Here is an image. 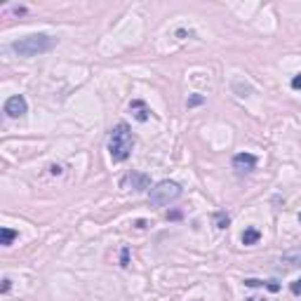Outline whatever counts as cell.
<instances>
[{
	"label": "cell",
	"mask_w": 301,
	"mask_h": 301,
	"mask_svg": "<svg viewBox=\"0 0 301 301\" xmlns=\"http://www.w3.org/2000/svg\"><path fill=\"white\" fill-rule=\"evenodd\" d=\"M134 151V134L127 122H118L108 134V153L113 162H125Z\"/></svg>",
	"instance_id": "6da1fadb"
},
{
	"label": "cell",
	"mask_w": 301,
	"mask_h": 301,
	"mask_svg": "<svg viewBox=\"0 0 301 301\" xmlns=\"http://www.w3.org/2000/svg\"><path fill=\"white\" fill-rule=\"evenodd\" d=\"M214 221H217V228H228V223H231V217H228L226 212H217Z\"/></svg>",
	"instance_id": "30bf717a"
},
{
	"label": "cell",
	"mask_w": 301,
	"mask_h": 301,
	"mask_svg": "<svg viewBox=\"0 0 301 301\" xmlns=\"http://www.w3.org/2000/svg\"><path fill=\"white\" fill-rule=\"evenodd\" d=\"M130 111L134 113V118L139 120V122H146V120H148V113H151V108H148L141 99H132Z\"/></svg>",
	"instance_id": "52a82bcc"
},
{
	"label": "cell",
	"mask_w": 301,
	"mask_h": 301,
	"mask_svg": "<svg viewBox=\"0 0 301 301\" xmlns=\"http://www.w3.org/2000/svg\"><path fill=\"white\" fill-rule=\"evenodd\" d=\"M17 238H19V233H17L14 228H7V226L0 228V245H2V247H10Z\"/></svg>",
	"instance_id": "9c48e42d"
},
{
	"label": "cell",
	"mask_w": 301,
	"mask_h": 301,
	"mask_svg": "<svg viewBox=\"0 0 301 301\" xmlns=\"http://www.w3.org/2000/svg\"><path fill=\"white\" fill-rule=\"evenodd\" d=\"M292 87H294V90H301V73H297V76L292 78Z\"/></svg>",
	"instance_id": "4fadbf2b"
},
{
	"label": "cell",
	"mask_w": 301,
	"mask_h": 301,
	"mask_svg": "<svg viewBox=\"0 0 301 301\" xmlns=\"http://www.w3.org/2000/svg\"><path fill=\"white\" fill-rule=\"evenodd\" d=\"M54 45H57V38L47 36V33H33V36L14 40L10 45V50L14 54H19V57H38V54L54 50Z\"/></svg>",
	"instance_id": "7a4b0ae2"
},
{
	"label": "cell",
	"mask_w": 301,
	"mask_h": 301,
	"mask_svg": "<svg viewBox=\"0 0 301 301\" xmlns=\"http://www.w3.org/2000/svg\"><path fill=\"white\" fill-rule=\"evenodd\" d=\"M299 221H301V214H299Z\"/></svg>",
	"instance_id": "e0dca14e"
},
{
	"label": "cell",
	"mask_w": 301,
	"mask_h": 301,
	"mask_svg": "<svg viewBox=\"0 0 301 301\" xmlns=\"http://www.w3.org/2000/svg\"><path fill=\"white\" fill-rule=\"evenodd\" d=\"M202 101H205V97H200V94H193V97H191V99H188L186 104H188V106H200Z\"/></svg>",
	"instance_id": "7c38bea8"
},
{
	"label": "cell",
	"mask_w": 301,
	"mask_h": 301,
	"mask_svg": "<svg viewBox=\"0 0 301 301\" xmlns=\"http://www.w3.org/2000/svg\"><path fill=\"white\" fill-rule=\"evenodd\" d=\"M181 198V186L177 181H170V179H165V181H158L151 191H148V202L153 205V207H165V205H170L174 200H179Z\"/></svg>",
	"instance_id": "3957f363"
},
{
	"label": "cell",
	"mask_w": 301,
	"mask_h": 301,
	"mask_svg": "<svg viewBox=\"0 0 301 301\" xmlns=\"http://www.w3.org/2000/svg\"><path fill=\"white\" fill-rule=\"evenodd\" d=\"M7 292H10V278L2 280V294H7Z\"/></svg>",
	"instance_id": "5bb4252c"
},
{
	"label": "cell",
	"mask_w": 301,
	"mask_h": 301,
	"mask_svg": "<svg viewBox=\"0 0 301 301\" xmlns=\"http://www.w3.org/2000/svg\"><path fill=\"white\" fill-rule=\"evenodd\" d=\"M233 167L238 172H252L257 167V156H252V153H238L233 158Z\"/></svg>",
	"instance_id": "8992f818"
},
{
	"label": "cell",
	"mask_w": 301,
	"mask_h": 301,
	"mask_svg": "<svg viewBox=\"0 0 301 301\" xmlns=\"http://www.w3.org/2000/svg\"><path fill=\"white\" fill-rule=\"evenodd\" d=\"M289 289H292L294 297H301V278H297L294 282H289Z\"/></svg>",
	"instance_id": "8fae6325"
},
{
	"label": "cell",
	"mask_w": 301,
	"mask_h": 301,
	"mask_svg": "<svg viewBox=\"0 0 301 301\" xmlns=\"http://www.w3.org/2000/svg\"><path fill=\"white\" fill-rule=\"evenodd\" d=\"M151 186V179L141 174V172H130L125 179H122V188H134V191H146Z\"/></svg>",
	"instance_id": "5b68a950"
},
{
	"label": "cell",
	"mask_w": 301,
	"mask_h": 301,
	"mask_svg": "<svg viewBox=\"0 0 301 301\" xmlns=\"http://www.w3.org/2000/svg\"><path fill=\"white\" fill-rule=\"evenodd\" d=\"M52 174H61V167H59V165H52Z\"/></svg>",
	"instance_id": "9a60e30c"
},
{
	"label": "cell",
	"mask_w": 301,
	"mask_h": 301,
	"mask_svg": "<svg viewBox=\"0 0 301 301\" xmlns=\"http://www.w3.org/2000/svg\"><path fill=\"white\" fill-rule=\"evenodd\" d=\"M26 111H28V104L21 94H14V97H10V99L5 101V113H7V118H24Z\"/></svg>",
	"instance_id": "277c9868"
},
{
	"label": "cell",
	"mask_w": 301,
	"mask_h": 301,
	"mask_svg": "<svg viewBox=\"0 0 301 301\" xmlns=\"http://www.w3.org/2000/svg\"><path fill=\"white\" fill-rule=\"evenodd\" d=\"M249 301H266V299H249Z\"/></svg>",
	"instance_id": "2e32d148"
},
{
	"label": "cell",
	"mask_w": 301,
	"mask_h": 301,
	"mask_svg": "<svg viewBox=\"0 0 301 301\" xmlns=\"http://www.w3.org/2000/svg\"><path fill=\"white\" fill-rule=\"evenodd\" d=\"M259 238H261V231H259V228H254V226H249V228H245V231H242V238H240V240H242V245H257V242H259Z\"/></svg>",
	"instance_id": "ba28073f"
}]
</instances>
